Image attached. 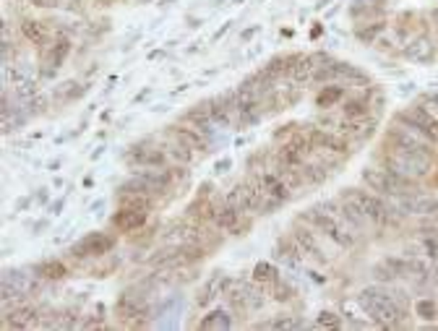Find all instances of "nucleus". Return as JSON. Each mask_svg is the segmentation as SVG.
Returning <instances> with one entry per match:
<instances>
[{
  "mask_svg": "<svg viewBox=\"0 0 438 331\" xmlns=\"http://www.w3.org/2000/svg\"><path fill=\"white\" fill-rule=\"evenodd\" d=\"M357 300H360V305H363L365 310H368V316L376 321L378 329H394V326H399L402 318H404V310L399 308V302L394 300L389 292L378 290V287H365V290H360Z\"/></svg>",
  "mask_w": 438,
  "mask_h": 331,
  "instance_id": "obj_1",
  "label": "nucleus"
},
{
  "mask_svg": "<svg viewBox=\"0 0 438 331\" xmlns=\"http://www.w3.org/2000/svg\"><path fill=\"white\" fill-rule=\"evenodd\" d=\"M302 219H305L310 227H316L321 235H326L329 240L337 243L340 248H352V245H355V235H352V230L347 227V222H345L337 211L326 209L324 203L308 209L302 214Z\"/></svg>",
  "mask_w": 438,
  "mask_h": 331,
  "instance_id": "obj_2",
  "label": "nucleus"
},
{
  "mask_svg": "<svg viewBox=\"0 0 438 331\" xmlns=\"http://www.w3.org/2000/svg\"><path fill=\"white\" fill-rule=\"evenodd\" d=\"M386 167H389L392 173L417 183V180H423L425 175L433 170L431 151H412V149H399V146H394V149L386 154Z\"/></svg>",
  "mask_w": 438,
  "mask_h": 331,
  "instance_id": "obj_3",
  "label": "nucleus"
},
{
  "mask_svg": "<svg viewBox=\"0 0 438 331\" xmlns=\"http://www.w3.org/2000/svg\"><path fill=\"white\" fill-rule=\"evenodd\" d=\"M342 201L350 203L352 209H357L368 222H373V225H389V222L397 219L392 206L384 203L378 196H373V193H368V190H360V188L342 190Z\"/></svg>",
  "mask_w": 438,
  "mask_h": 331,
  "instance_id": "obj_4",
  "label": "nucleus"
},
{
  "mask_svg": "<svg viewBox=\"0 0 438 331\" xmlns=\"http://www.w3.org/2000/svg\"><path fill=\"white\" fill-rule=\"evenodd\" d=\"M363 183L370 190L376 193H384V196L394 198V196H407V193H415L417 183L402 178V175L392 173L389 167L384 170H376V167H365L363 170Z\"/></svg>",
  "mask_w": 438,
  "mask_h": 331,
  "instance_id": "obj_5",
  "label": "nucleus"
},
{
  "mask_svg": "<svg viewBox=\"0 0 438 331\" xmlns=\"http://www.w3.org/2000/svg\"><path fill=\"white\" fill-rule=\"evenodd\" d=\"M386 141L392 143V146L412 149V151H431V143H433L423 131H417L412 123H407L404 118H399V115H397L392 131H389V136H386Z\"/></svg>",
  "mask_w": 438,
  "mask_h": 331,
  "instance_id": "obj_6",
  "label": "nucleus"
},
{
  "mask_svg": "<svg viewBox=\"0 0 438 331\" xmlns=\"http://www.w3.org/2000/svg\"><path fill=\"white\" fill-rule=\"evenodd\" d=\"M115 310L123 321H133V324H144V318H149L151 305H149V292L144 287L141 290H126L115 302Z\"/></svg>",
  "mask_w": 438,
  "mask_h": 331,
  "instance_id": "obj_7",
  "label": "nucleus"
},
{
  "mask_svg": "<svg viewBox=\"0 0 438 331\" xmlns=\"http://www.w3.org/2000/svg\"><path fill=\"white\" fill-rule=\"evenodd\" d=\"M3 78H6V89H14V97L19 102H29L39 94V81L34 78L31 68L26 66H6L3 68Z\"/></svg>",
  "mask_w": 438,
  "mask_h": 331,
  "instance_id": "obj_8",
  "label": "nucleus"
},
{
  "mask_svg": "<svg viewBox=\"0 0 438 331\" xmlns=\"http://www.w3.org/2000/svg\"><path fill=\"white\" fill-rule=\"evenodd\" d=\"M227 300L238 310H261L266 302V295L258 287L256 279H253V282H235V285H230Z\"/></svg>",
  "mask_w": 438,
  "mask_h": 331,
  "instance_id": "obj_9",
  "label": "nucleus"
},
{
  "mask_svg": "<svg viewBox=\"0 0 438 331\" xmlns=\"http://www.w3.org/2000/svg\"><path fill=\"white\" fill-rule=\"evenodd\" d=\"M115 248V238L105 233H89L81 240L71 245V256L73 258H89V256H105Z\"/></svg>",
  "mask_w": 438,
  "mask_h": 331,
  "instance_id": "obj_10",
  "label": "nucleus"
},
{
  "mask_svg": "<svg viewBox=\"0 0 438 331\" xmlns=\"http://www.w3.org/2000/svg\"><path fill=\"white\" fill-rule=\"evenodd\" d=\"M308 138H310V146H313V149L326 151V154H337V157H342V154H347L350 151L347 138L340 133H332V131L313 128L308 133Z\"/></svg>",
  "mask_w": 438,
  "mask_h": 331,
  "instance_id": "obj_11",
  "label": "nucleus"
},
{
  "mask_svg": "<svg viewBox=\"0 0 438 331\" xmlns=\"http://www.w3.org/2000/svg\"><path fill=\"white\" fill-rule=\"evenodd\" d=\"M230 285H233V279L227 277L225 271H214L212 277H209V279L204 282V287H201V292H198V297H196L198 308H206V305H212V302L217 300V297L227 295Z\"/></svg>",
  "mask_w": 438,
  "mask_h": 331,
  "instance_id": "obj_12",
  "label": "nucleus"
},
{
  "mask_svg": "<svg viewBox=\"0 0 438 331\" xmlns=\"http://www.w3.org/2000/svg\"><path fill=\"white\" fill-rule=\"evenodd\" d=\"M399 118H404L407 123H412L417 131H423L431 141H438V118L436 115H431L428 110H425L423 105L420 107H407V110H402Z\"/></svg>",
  "mask_w": 438,
  "mask_h": 331,
  "instance_id": "obj_13",
  "label": "nucleus"
},
{
  "mask_svg": "<svg viewBox=\"0 0 438 331\" xmlns=\"http://www.w3.org/2000/svg\"><path fill=\"white\" fill-rule=\"evenodd\" d=\"M392 203L402 214H436L438 201L431 196H420V193H407V196H394Z\"/></svg>",
  "mask_w": 438,
  "mask_h": 331,
  "instance_id": "obj_14",
  "label": "nucleus"
},
{
  "mask_svg": "<svg viewBox=\"0 0 438 331\" xmlns=\"http://www.w3.org/2000/svg\"><path fill=\"white\" fill-rule=\"evenodd\" d=\"M183 308H185L183 295H167L154 308V318L159 321V326H178V321L183 318Z\"/></svg>",
  "mask_w": 438,
  "mask_h": 331,
  "instance_id": "obj_15",
  "label": "nucleus"
},
{
  "mask_svg": "<svg viewBox=\"0 0 438 331\" xmlns=\"http://www.w3.org/2000/svg\"><path fill=\"white\" fill-rule=\"evenodd\" d=\"M198 238H201V230L193 225H185V222H175V225L167 227V233L162 235V240L167 245H178V248H190L196 245Z\"/></svg>",
  "mask_w": 438,
  "mask_h": 331,
  "instance_id": "obj_16",
  "label": "nucleus"
},
{
  "mask_svg": "<svg viewBox=\"0 0 438 331\" xmlns=\"http://www.w3.org/2000/svg\"><path fill=\"white\" fill-rule=\"evenodd\" d=\"M292 238L297 240V245L302 248V253H305V256L316 258L318 264H326V261H329V256L324 253V248H321V243H318L316 233H313L310 227H302L300 222H297V225H295V230H292Z\"/></svg>",
  "mask_w": 438,
  "mask_h": 331,
  "instance_id": "obj_17",
  "label": "nucleus"
},
{
  "mask_svg": "<svg viewBox=\"0 0 438 331\" xmlns=\"http://www.w3.org/2000/svg\"><path fill=\"white\" fill-rule=\"evenodd\" d=\"M274 258L277 261H282L285 264V269L287 271H302V264H305V253H302V248L297 245V240H282L277 248H274Z\"/></svg>",
  "mask_w": 438,
  "mask_h": 331,
  "instance_id": "obj_18",
  "label": "nucleus"
},
{
  "mask_svg": "<svg viewBox=\"0 0 438 331\" xmlns=\"http://www.w3.org/2000/svg\"><path fill=\"white\" fill-rule=\"evenodd\" d=\"M404 58L412 63H420V66H423V63H431L433 58H436V45H433V39L425 37V34L415 37L407 47H404Z\"/></svg>",
  "mask_w": 438,
  "mask_h": 331,
  "instance_id": "obj_19",
  "label": "nucleus"
},
{
  "mask_svg": "<svg viewBox=\"0 0 438 331\" xmlns=\"http://www.w3.org/2000/svg\"><path fill=\"white\" fill-rule=\"evenodd\" d=\"M146 217H149V211H141V209H128V206H121V211L113 217V225L121 230V233H133L138 227H144Z\"/></svg>",
  "mask_w": 438,
  "mask_h": 331,
  "instance_id": "obj_20",
  "label": "nucleus"
},
{
  "mask_svg": "<svg viewBox=\"0 0 438 331\" xmlns=\"http://www.w3.org/2000/svg\"><path fill=\"white\" fill-rule=\"evenodd\" d=\"M6 326H14V329L39 326V313L31 305H14V310H6Z\"/></svg>",
  "mask_w": 438,
  "mask_h": 331,
  "instance_id": "obj_21",
  "label": "nucleus"
},
{
  "mask_svg": "<svg viewBox=\"0 0 438 331\" xmlns=\"http://www.w3.org/2000/svg\"><path fill=\"white\" fill-rule=\"evenodd\" d=\"M256 180L264 185L266 193H272V196L280 198L282 203L290 201V196H292V188H290L287 180H285L282 175H277V173H261V175H256Z\"/></svg>",
  "mask_w": 438,
  "mask_h": 331,
  "instance_id": "obj_22",
  "label": "nucleus"
},
{
  "mask_svg": "<svg viewBox=\"0 0 438 331\" xmlns=\"http://www.w3.org/2000/svg\"><path fill=\"white\" fill-rule=\"evenodd\" d=\"M136 175H141V178L149 183L151 188H154V193H162V190H167L170 185H173V173L162 165L141 167V170H136Z\"/></svg>",
  "mask_w": 438,
  "mask_h": 331,
  "instance_id": "obj_23",
  "label": "nucleus"
},
{
  "mask_svg": "<svg viewBox=\"0 0 438 331\" xmlns=\"http://www.w3.org/2000/svg\"><path fill=\"white\" fill-rule=\"evenodd\" d=\"M170 136H175L180 143H185L190 151H196V154H204V151H209V141H206L204 136L198 133V131L193 128H180V126H170V131H167Z\"/></svg>",
  "mask_w": 438,
  "mask_h": 331,
  "instance_id": "obj_24",
  "label": "nucleus"
},
{
  "mask_svg": "<svg viewBox=\"0 0 438 331\" xmlns=\"http://www.w3.org/2000/svg\"><path fill=\"white\" fill-rule=\"evenodd\" d=\"M318 66H321V63H318L313 55H295V63H292V68H290V76H292L297 83L313 81Z\"/></svg>",
  "mask_w": 438,
  "mask_h": 331,
  "instance_id": "obj_25",
  "label": "nucleus"
},
{
  "mask_svg": "<svg viewBox=\"0 0 438 331\" xmlns=\"http://www.w3.org/2000/svg\"><path fill=\"white\" fill-rule=\"evenodd\" d=\"M240 214L243 211H238L233 206V203H222V206H217L214 209V225L219 227V230H225V233H235L238 230V225H240Z\"/></svg>",
  "mask_w": 438,
  "mask_h": 331,
  "instance_id": "obj_26",
  "label": "nucleus"
},
{
  "mask_svg": "<svg viewBox=\"0 0 438 331\" xmlns=\"http://www.w3.org/2000/svg\"><path fill=\"white\" fill-rule=\"evenodd\" d=\"M198 329H204V331H227V329H233V316H230L227 310L217 308V310H212V313H206V316L201 318Z\"/></svg>",
  "mask_w": 438,
  "mask_h": 331,
  "instance_id": "obj_27",
  "label": "nucleus"
},
{
  "mask_svg": "<svg viewBox=\"0 0 438 331\" xmlns=\"http://www.w3.org/2000/svg\"><path fill=\"white\" fill-rule=\"evenodd\" d=\"M373 126L376 123L368 121V115L365 118H347V121L342 123V133H345V138L347 136H352V138H368L373 133Z\"/></svg>",
  "mask_w": 438,
  "mask_h": 331,
  "instance_id": "obj_28",
  "label": "nucleus"
},
{
  "mask_svg": "<svg viewBox=\"0 0 438 331\" xmlns=\"http://www.w3.org/2000/svg\"><path fill=\"white\" fill-rule=\"evenodd\" d=\"M3 285H14L24 292H31L34 290V271H26V269H6L3 271Z\"/></svg>",
  "mask_w": 438,
  "mask_h": 331,
  "instance_id": "obj_29",
  "label": "nucleus"
},
{
  "mask_svg": "<svg viewBox=\"0 0 438 331\" xmlns=\"http://www.w3.org/2000/svg\"><path fill=\"white\" fill-rule=\"evenodd\" d=\"M256 329H305V321L297 316H277L272 321L256 324Z\"/></svg>",
  "mask_w": 438,
  "mask_h": 331,
  "instance_id": "obj_30",
  "label": "nucleus"
},
{
  "mask_svg": "<svg viewBox=\"0 0 438 331\" xmlns=\"http://www.w3.org/2000/svg\"><path fill=\"white\" fill-rule=\"evenodd\" d=\"M295 63V55H287V58H272V61L264 66V73L269 76V78H277V76H285L290 73V68H292Z\"/></svg>",
  "mask_w": 438,
  "mask_h": 331,
  "instance_id": "obj_31",
  "label": "nucleus"
},
{
  "mask_svg": "<svg viewBox=\"0 0 438 331\" xmlns=\"http://www.w3.org/2000/svg\"><path fill=\"white\" fill-rule=\"evenodd\" d=\"M34 274H37V277H45V279H63L68 274V269H66L61 261H45V264L34 266Z\"/></svg>",
  "mask_w": 438,
  "mask_h": 331,
  "instance_id": "obj_32",
  "label": "nucleus"
},
{
  "mask_svg": "<svg viewBox=\"0 0 438 331\" xmlns=\"http://www.w3.org/2000/svg\"><path fill=\"white\" fill-rule=\"evenodd\" d=\"M334 73L342 76V78H350V81H357V83L368 81V76H365L360 68L352 66V63H334Z\"/></svg>",
  "mask_w": 438,
  "mask_h": 331,
  "instance_id": "obj_33",
  "label": "nucleus"
},
{
  "mask_svg": "<svg viewBox=\"0 0 438 331\" xmlns=\"http://www.w3.org/2000/svg\"><path fill=\"white\" fill-rule=\"evenodd\" d=\"M21 31H24V37L29 39V42H34V45H42L45 42V26L39 21H31V19H26V21L21 24Z\"/></svg>",
  "mask_w": 438,
  "mask_h": 331,
  "instance_id": "obj_34",
  "label": "nucleus"
},
{
  "mask_svg": "<svg viewBox=\"0 0 438 331\" xmlns=\"http://www.w3.org/2000/svg\"><path fill=\"white\" fill-rule=\"evenodd\" d=\"M71 45H68V39H61L58 45L53 47V53H50V58H47V66H50V71L47 73H53V68L58 71V68L63 66V61H66V55H68Z\"/></svg>",
  "mask_w": 438,
  "mask_h": 331,
  "instance_id": "obj_35",
  "label": "nucleus"
},
{
  "mask_svg": "<svg viewBox=\"0 0 438 331\" xmlns=\"http://www.w3.org/2000/svg\"><path fill=\"white\" fill-rule=\"evenodd\" d=\"M253 279H256L258 285L264 282V285H272L274 279H277V269H274V264H269V261H258L256 266H253Z\"/></svg>",
  "mask_w": 438,
  "mask_h": 331,
  "instance_id": "obj_36",
  "label": "nucleus"
},
{
  "mask_svg": "<svg viewBox=\"0 0 438 331\" xmlns=\"http://www.w3.org/2000/svg\"><path fill=\"white\" fill-rule=\"evenodd\" d=\"M368 102L365 99H350V102H345L342 105V110H345V115L347 118H365L368 115Z\"/></svg>",
  "mask_w": 438,
  "mask_h": 331,
  "instance_id": "obj_37",
  "label": "nucleus"
},
{
  "mask_svg": "<svg viewBox=\"0 0 438 331\" xmlns=\"http://www.w3.org/2000/svg\"><path fill=\"white\" fill-rule=\"evenodd\" d=\"M345 97V89H340V86H329V89H324L321 94H318V107H332L337 99Z\"/></svg>",
  "mask_w": 438,
  "mask_h": 331,
  "instance_id": "obj_38",
  "label": "nucleus"
},
{
  "mask_svg": "<svg viewBox=\"0 0 438 331\" xmlns=\"http://www.w3.org/2000/svg\"><path fill=\"white\" fill-rule=\"evenodd\" d=\"M415 313L420 318H425V321H433V318L438 316V310H436V302L428 300V297H423V300H417L415 302Z\"/></svg>",
  "mask_w": 438,
  "mask_h": 331,
  "instance_id": "obj_39",
  "label": "nucleus"
},
{
  "mask_svg": "<svg viewBox=\"0 0 438 331\" xmlns=\"http://www.w3.org/2000/svg\"><path fill=\"white\" fill-rule=\"evenodd\" d=\"M316 326H318V329H340L342 318L337 316V313H332V310H321V313H318Z\"/></svg>",
  "mask_w": 438,
  "mask_h": 331,
  "instance_id": "obj_40",
  "label": "nucleus"
},
{
  "mask_svg": "<svg viewBox=\"0 0 438 331\" xmlns=\"http://www.w3.org/2000/svg\"><path fill=\"white\" fill-rule=\"evenodd\" d=\"M272 285L277 287V300H290V297H292V287H290V285H285V282H282L280 277L274 279Z\"/></svg>",
  "mask_w": 438,
  "mask_h": 331,
  "instance_id": "obj_41",
  "label": "nucleus"
},
{
  "mask_svg": "<svg viewBox=\"0 0 438 331\" xmlns=\"http://www.w3.org/2000/svg\"><path fill=\"white\" fill-rule=\"evenodd\" d=\"M384 29V26H381V24H376V26H373V29H363V31H357V37L360 39H373L378 34V31Z\"/></svg>",
  "mask_w": 438,
  "mask_h": 331,
  "instance_id": "obj_42",
  "label": "nucleus"
},
{
  "mask_svg": "<svg viewBox=\"0 0 438 331\" xmlns=\"http://www.w3.org/2000/svg\"><path fill=\"white\" fill-rule=\"evenodd\" d=\"M230 167H233V159H219L217 162V167H214V173H227V170H230Z\"/></svg>",
  "mask_w": 438,
  "mask_h": 331,
  "instance_id": "obj_43",
  "label": "nucleus"
},
{
  "mask_svg": "<svg viewBox=\"0 0 438 331\" xmlns=\"http://www.w3.org/2000/svg\"><path fill=\"white\" fill-rule=\"evenodd\" d=\"M258 31H261V26H250V29H245V31L240 34V42H248L250 37H256Z\"/></svg>",
  "mask_w": 438,
  "mask_h": 331,
  "instance_id": "obj_44",
  "label": "nucleus"
},
{
  "mask_svg": "<svg viewBox=\"0 0 438 331\" xmlns=\"http://www.w3.org/2000/svg\"><path fill=\"white\" fill-rule=\"evenodd\" d=\"M29 6H37V8H53L58 0H26Z\"/></svg>",
  "mask_w": 438,
  "mask_h": 331,
  "instance_id": "obj_45",
  "label": "nucleus"
},
{
  "mask_svg": "<svg viewBox=\"0 0 438 331\" xmlns=\"http://www.w3.org/2000/svg\"><path fill=\"white\" fill-rule=\"evenodd\" d=\"M63 206H66V198H58L55 203H50V214H55V217H58V214L63 211Z\"/></svg>",
  "mask_w": 438,
  "mask_h": 331,
  "instance_id": "obj_46",
  "label": "nucleus"
},
{
  "mask_svg": "<svg viewBox=\"0 0 438 331\" xmlns=\"http://www.w3.org/2000/svg\"><path fill=\"white\" fill-rule=\"evenodd\" d=\"M227 29H230V24H225V26H222V29H217L214 31V42H217V39H222L227 34Z\"/></svg>",
  "mask_w": 438,
  "mask_h": 331,
  "instance_id": "obj_47",
  "label": "nucleus"
},
{
  "mask_svg": "<svg viewBox=\"0 0 438 331\" xmlns=\"http://www.w3.org/2000/svg\"><path fill=\"white\" fill-rule=\"evenodd\" d=\"M102 209H105V201L91 203V214H102Z\"/></svg>",
  "mask_w": 438,
  "mask_h": 331,
  "instance_id": "obj_48",
  "label": "nucleus"
},
{
  "mask_svg": "<svg viewBox=\"0 0 438 331\" xmlns=\"http://www.w3.org/2000/svg\"><path fill=\"white\" fill-rule=\"evenodd\" d=\"M47 201V188H39L37 190V203H45Z\"/></svg>",
  "mask_w": 438,
  "mask_h": 331,
  "instance_id": "obj_49",
  "label": "nucleus"
},
{
  "mask_svg": "<svg viewBox=\"0 0 438 331\" xmlns=\"http://www.w3.org/2000/svg\"><path fill=\"white\" fill-rule=\"evenodd\" d=\"M45 227H47V222H37V225H34V235H42Z\"/></svg>",
  "mask_w": 438,
  "mask_h": 331,
  "instance_id": "obj_50",
  "label": "nucleus"
},
{
  "mask_svg": "<svg viewBox=\"0 0 438 331\" xmlns=\"http://www.w3.org/2000/svg\"><path fill=\"white\" fill-rule=\"evenodd\" d=\"M159 3H162V6H170V3H173V0H159Z\"/></svg>",
  "mask_w": 438,
  "mask_h": 331,
  "instance_id": "obj_51",
  "label": "nucleus"
},
{
  "mask_svg": "<svg viewBox=\"0 0 438 331\" xmlns=\"http://www.w3.org/2000/svg\"><path fill=\"white\" fill-rule=\"evenodd\" d=\"M431 99H436V102H438V89L433 91V94H431Z\"/></svg>",
  "mask_w": 438,
  "mask_h": 331,
  "instance_id": "obj_52",
  "label": "nucleus"
},
{
  "mask_svg": "<svg viewBox=\"0 0 438 331\" xmlns=\"http://www.w3.org/2000/svg\"><path fill=\"white\" fill-rule=\"evenodd\" d=\"M233 3H235V6H240V3H243V0H233Z\"/></svg>",
  "mask_w": 438,
  "mask_h": 331,
  "instance_id": "obj_53",
  "label": "nucleus"
},
{
  "mask_svg": "<svg viewBox=\"0 0 438 331\" xmlns=\"http://www.w3.org/2000/svg\"><path fill=\"white\" fill-rule=\"evenodd\" d=\"M141 3H151V0H141Z\"/></svg>",
  "mask_w": 438,
  "mask_h": 331,
  "instance_id": "obj_54",
  "label": "nucleus"
}]
</instances>
